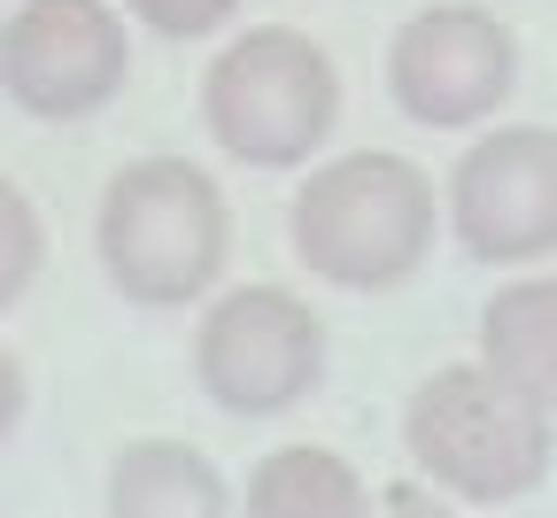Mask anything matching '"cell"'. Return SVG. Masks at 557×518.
<instances>
[{
	"mask_svg": "<svg viewBox=\"0 0 557 518\" xmlns=\"http://www.w3.org/2000/svg\"><path fill=\"white\" fill-rule=\"evenodd\" d=\"M434 225H442L434 178L410 156H387V147H364V156H341V163L310 171V186L287 209L295 256L348 294L410 279L434 256Z\"/></svg>",
	"mask_w": 557,
	"mask_h": 518,
	"instance_id": "obj_2",
	"label": "cell"
},
{
	"mask_svg": "<svg viewBox=\"0 0 557 518\" xmlns=\"http://www.w3.org/2000/svg\"><path fill=\"white\" fill-rule=\"evenodd\" d=\"M124 16L109 0H24V9L0 24V94L24 116L70 124L94 116L124 94Z\"/></svg>",
	"mask_w": 557,
	"mask_h": 518,
	"instance_id": "obj_6",
	"label": "cell"
},
{
	"mask_svg": "<svg viewBox=\"0 0 557 518\" xmlns=\"http://www.w3.org/2000/svg\"><path fill=\"white\" fill-rule=\"evenodd\" d=\"M519 86V39L487 9H418L387 47V94L426 132H472Z\"/></svg>",
	"mask_w": 557,
	"mask_h": 518,
	"instance_id": "obj_7",
	"label": "cell"
},
{
	"mask_svg": "<svg viewBox=\"0 0 557 518\" xmlns=\"http://www.w3.org/2000/svg\"><path fill=\"white\" fill-rule=\"evenodd\" d=\"M240 510L248 518H372V488L364 472L333 457V449H310V441H287V449H271L248 488H240Z\"/></svg>",
	"mask_w": 557,
	"mask_h": 518,
	"instance_id": "obj_11",
	"label": "cell"
},
{
	"mask_svg": "<svg viewBox=\"0 0 557 518\" xmlns=\"http://www.w3.org/2000/svg\"><path fill=\"white\" fill-rule=\"evenodd\" d=\"M101 510L109 518H233L240 503L201 449H186L171 433H148V441H124L116 449Z\"/></svg>",
	"mask_w": 557,
	"mask_h": 518,
	"instance_id": "obj_9",
	"label": "cell"
},
{
	"mask_svg": "<svg viewBox=\"0 0 557 518\" xmlns=\"http://www.w3.org/2000/svg\"><path fill=\"white\" fill-rule=\"evenodd\" d=\"M225 240H233L225 194L186 156L124 163L101 194V217H94L101 271L139 310H186L194 294H209V279L225 271Z\"/></svg>",
	"mask_w": 557,
	"mask_h": 518,
	"instance_id": "obj_1",
	"label": "cell"
},
{
	"mask_svg": "<svg viewBox=\"0 0 557 518\" xmlns=\"http://www.w3.org/2000/svg\"><path fill=\"white\" fill-rule=\"evenodd\" d=\"M124 9L148 32H163V39H201V32H218L240 0H124Z\"/></svg>",
	"mask_w": 557,
	"mask_h": 518,
	"instance_id": "obj_13",
	"label": "cell"
},
{
	"mask_svg": "<svg viewBox=\"0 0 557 518\" xmlns=\"http://www.w3.org/2000/svg\"><path fill=\"white\" fill-rule=\"evenodd\" d=\"M387 510H395V518H457L465 503H434L426 488H387Z\"/></svg>",
	"mask_w": 557,
	"mask_h": 518,
	"instance_id": "obj_15",
	"label": "cell"
},
{
	"mask_svg": "<svg viewBox=\"0 0 557 518\" xmlns=\"http://www.w3.org/2000/svg\"><path fill=\"white\" fill-rule=\"evenodd\" d=\"M16 418H24V363L0 348V441L16 433Z\"/></svg>",
	"mask_w": 557,
	"mask_h": 518,
	"instance_id": "obj_14",
	"label": "cell"
},
{
	"mask_svg": "<svg viewBox=\"0 0 557 518\" xmlns=\"http://www.w3.org/2000/svg\"><path fill=\"white\" fill-rule=\"evenodd\" d=\"M194 380L233 418H278L325 380V325L287 286H233L194 325Z\"/></svg>",
	"mask_w": 557,
	"mask_h": 518,
	"instance_id": "obj_5",
	"label": "cell"
},
{
	"mask_svg": "<svg viewBox=\"0 0 557 518\" xmlns=\"http://www.w3.org/2000/svg\"><path fill=\"white\" fill-rule=\"evenodd\" d=\"M341 70L295 24H248L201 78V124L248 171H295L333 139Z\"/></svg>",
	"mask_w": 557,
	"mask_h": 518,
	"instance_id": "obj_4",
	"label": "cell"
},
{
	"mask_svg": "<svg viewBox=\"0 0 557 518\" xmlns=\"http://www.w3.org/2000/svg\"><path fill=\"white\" fill-rule=\"evenodd\" d=\"M480 363L557 410V279H511L480 310Z\"/></svg>",
	"mask_w": 557,
	"mask_h": 518,
	"instance_id": "obj_10",
	"label": "cell"
},
{
	"mask_svg": "<svg viewBox=\"0 0 557 518\" xmlns=\"http://www.w3.org/2000/svg\"><path fill=\"white\" fill-rule=\"evenodd\" d=\"M39 256H47V225H39L32 194L0 178V310L39 279Z\"/></svg>",
	"mask_w": 557,
	"mask_h": 518,
	"instance_id": "obj_12",
	"label": "cell"
},
{
	"mask_svg": "<svg viewBox=\"0 0 557 518\" xmlns=\"http://www.w3.org/2000/svg\"><path fill=\"white\" fill-rule=\"evenodd\" d=\"M449 233L480 263L557 256V132L504 124L480 132L449 171Z\"/></svg>",
	"mask_w": 557,
	"mask_h": 518,
	"instance_id": "obj_8",
	"label": "cell"
},
{
	"mask_svg": "<svg viewBox=\"0 0 557 518\" xmlns=\"http://www.w3.org/2000/svg\"><path fill=\"white\" fill-rule=\"evenodd\" d=\"M549 418L557 410L496 380L487 363H449V372L418 380L403 410V449L457 503H519L549 480Z\"/></svg>",
	"mask_w": 557,
	"mask_h": 518,
	"instance_id": "obj_3",
	"label": "cell"
}]
</instances>
